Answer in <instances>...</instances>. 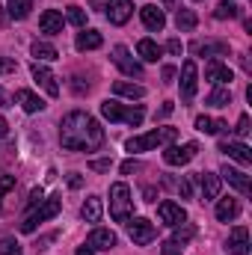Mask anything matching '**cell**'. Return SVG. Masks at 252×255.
Here are the masks:
<instances>
[{
  "label": "cell",
  "mask_w": 252,
  "mask_h": 255,
  "mask_svg": "<svg viewBox=\"0 0 252 255\" xmlns=\"http://www.w3.org/2000/svg\"><path fill=\"white\" fill-rule=\"evenodd\" d=\"M39 30H42L45 36H60V33H63V15H60L57 9L42 12V18H39Z\"/></svg>",
  "instance_id": "2e32d148"
},
{
  "label": "cell",
  "mask_w": 252,
  "mask_h": 255,
  "mask_svg": "<svg viewBox=\"0 0 252 255\" xmlns=\"http://www.w3.org/2000/svg\"><path fill=\"white\" fill-rule=\"evenodd\" d=\"M113 92L133 101V98H142V95H145V86H139V83H127V80H116V83H113Z\"/></svg>",
  "instance_id": "4316f807"
},
{
  "label": "cell",
  "mask_w": 252,
  "mask_h": 255,
  "mask_svg": "<svg viewBox=\"0 0 252 255\" xmlns=\"http://www.w3.org/2000/svg\"><path fill=\"white\" fill-rule=\"evenodd\" d=\"M196 89H199V68L193 60H187L181 65V101H193Z\"/></svg>",
  "instance_id": "ba28073f"
},
{
  "label": "cell",
  "mask_w": 252,
  "mask_h": 255,
  "mask_svg": "<svg viewBox=\"0 0 252 255\" xmlns=\"http://www.w3.org/2000/svg\"><path fill=\"white\" fill-rule=\"evenodd\" d=\"M232 77H235V71L223 63H211L205 68V80H211V83H217V86H220V83H232Z\"/></svg>",
  "instance_id": "44dd1931"
},
{
  "label": "cell",
  "mask_w": 252,
  "mask_h": 255,
  "mask_svg": "<svg viewBox=\"0 0 252 255\" xmlns=\"http://www.w3.org/2000/svg\"><path fill=\"white\" fill-rule=\"evenodd\" d=\"M136 166H139L136 160H125V163H122V172H125V175H130V172H133Z\"/></svg>",
  "instance_id": "bcb514c9"
},
{
  "label": "cell",
  "mask_w": 252,
  "mask_h": 255,
  "mask_svg": "<svg viewBox=\"0 0 252 255\" xmlns=\"http://www.w3.org/2000/svg\"><path fill=\"white\" fill-rule=\"evenodd\" d=\"M86 244H89L92 250H113V247H116V235H113L110 229H95Z\"/></svg>",
  "instance_id": "7402d4cb"
},
{
  "label": "cell",
  "mask_w": 252,
  "mask_h": 255,
  "mask_svg": "<svg viewBox=\"0 0 252 255\" xmlns=\"http://www.w3.org/2000/svg\"><path fill=\"white\" fill-rule=\"evenodd\" d=\"M15 71H18V63H15V60L0 57V74H15Z\"/></svg>",
  "instance_id": "ab89813d"
},
{
  "label": "cell",
  "mask_w": 252,
  "mask_h": 255,
  "mask_svg": "<svg viewBox=\"0 0 252 255\" xmlns=\"http://www.w3.org/2000/svg\"><path fill=\"white\" fill-rule=\"evenodd\" d=\"M15 187V175H0V202H3V196Z\"/></svg>",
  "instance_id": "74e56055"
},
{
  "label": "cell",
  "mask_w": 252,
  "mask_h": 255,
  "mask_svg": "<svg viewBox=\"0 0 252 255\" xmlns=\"http://www.w3.org/2000/svg\"><path fill=\"white\" fill-rule=\"evenodd\" d=\"M101 214H104L101 196H89V199L83 202V208H80V217H83L86 223H98V220H101Z\"/></svg>",
  "instance_id": "d4e9b609"
},
{
  "label": "cell",
  "mask_w": 252,
  "mask_h": 255,
  "mask_svg": "<svg viewBox=\"0 0 252 255\" xmlns=\"http://www.w3.org/2000/svg\"><path fill=\"white\" fill-rule=\"evenodd\" d=\"M30 54L36 57V63H54V60L60 57L57 48L48 45V42H33V45H30Z\"/></svg>",
  "instance_id": "484cf974"
},
{
  "label": "cell",
  "mask_w": 252,
  "mask_h": 255,
  "mask_svg": "<svg viewBox=\"0 0 252 255\" xmlns=\"http://www.w3.org/2000/svg\"><path fill=\"white\" fill-rule=\"evenodd\" d=\"M60 208H63V199H60V196L42 199V202L33 208V214L21 223V232H27V235H30V232H36V226H39V223H45V220H54V217L60 214Z\"/></svg>",
  "instance_id": "5b68a950"
},
{
  "label": "cell",
  "mask_w": 252,
  "mask_h": 255,
  "mask_svg": "<svg viewBox=\"0 0 252 255\" xmlns=\"http://www.w3.org/2000/svg\"><path fill=\"white\" fill-rule=\"evenodd\" d=\"M193 51L196 54H217L220 57V54H229V45L226 42H196Z\"/></svg>",
  "instance_id": "4dcf8cb0"
},
{
  "label": "cell",
  "mask_w": 252,
  "mask_h": 255,
  "mask_svg": "<svg viewBox=\"0 0 252 255\" xmlns=\"http://www.w3.org/2000/svg\"><path fill=\"white\" fill-rule=\"evenodd\" d=\"M199 187H202V202H211L220 196V175L214 172H199Z\"/></svg>",
  "instance_id": "ffe728a7"
},
{
  "label": "cell",
  "mask_w": 252,
  "mask_h": 255,
  "mask_svg": "<svg viewBox=\"0 0 252 255\" xmlns=\"http://www.w3.org/2000/svg\"><path fill=\"white\" fill-rule=\"evenodd\" d=\"M238 214H241V202H238V199H232V196L217 199V220H220V223H232Z\"/></svg>",
  "instance_id": "d6986e66"
},
{
  "label": "cell",
  "mask_w": 252,
  "mask_h": 255,
  "mask_svg": "<svg viewBox=\"0 0 252 255\" xmlns=\"http://www.w3.org/2000/svg\"><path fill=\"white\" fill-rule=\"evenodd\" d=\"M226 253L232 255H250V229L247 226H235L229 241H226Z\"/></svg>",
  "instance_id": "8fae6325"
},
{
  "label": "cell",
  "mask_w": 252,
  "mask_h": 255,
  "mask_svg": "<svg viewBox=\"0 0 252 255\" xmlns=\"http://www.w3.org/2000/svg\"><path fill=\"white\" fill-rule=\"evenodd\" d=\"M166 51H169V54H175V57H178V54H181V51H184V45H181V42H178V39H172V42H169V45H166Z\"/></svg>",
  "instance_id": "ee69618b"
},
{
  "label": "cell",
  "mask_w": 252,
  "mask_h": 255,
  "mask_svg": "<svg viewBox=\"0 0 252 255\" xmlns=\"http://www.w3.org/2000/svg\"><path fill=\"white\" fill-rule=\"evenodd\" d=\"M6 21H9V18H6V12H3V6H0V27H3Z\"/></svg>",
  "instance_id": "f907efd6"
},
{
  "label": "cell",
  "mask_w": 252,
  "mask_h": 255,
  "mask_svg": "<svg viewBox=\"0 0 252 255\" xmlns=\"http://www.w3.org/2000/svg\"><path fill=\"white\" fill-rule=\"evenodd\" d=\"M15 101L21 104L24 113H42L45 110V101L36 92H30V89H15Z\"/></svg>",
  "instance_id": "e0dca14e"
},
{
  "label": "cell",
  "mask_w": 252,
  "mask_h": 255,
  "mask_svg": "<svg viewBox=\"0 0 252 255\" xmlns=\"http://www.w3.org/2000/svg\"><path fill=\"white\" fill-rule=\"evenodd\" d=\"M241 15V9L235 6V3H229V0H223L217 9H214V18H220V21H226V18H238Z\"/></svg>",
  "instance_id": "d6a6232c"
},
{
  "label": "cell",
  "mask_w": 252,
  "mask_h": 255,
  "mask_svg": "<svg viewBox=\"0 0 252 255\" xmlns=\"http://www.w3.org/2000/svg\"><path fill=\"white\" fill-rule=\"evenodd\" d=\"M130 15H133V3H130V0H110V3H107V18H110V24L122 27V24L130 21Z\"/></svg>",
  "instance_id": "7c38bea8"
},
{
  "label": "cell",
  "mask_w": 252,
  "mask_h": 255,
  "mask_svg": "<svg viewBox=\"0 0 252 255\" xmlns=\"http://www.w3.org/2000/svg\"><path fill=\"white\" fill-rule=\"evenodd\" d=\"M196 24H199V18H196V12H193V9H178V15H175V27H178L181 33L196 30Z\"/></svg>",
  "instance_id": "f1b7e54d"
},
{
  "label": "cell",
  "mask_w": 252,
  "mask_h": 255,
  "mask_svg": "<svg viewBox=\"0 0 252 255\" xmlns=\"http://www.w3.org/2000/svg\"><path fill=\"white\" fill-rule=\"evenodd\" d=\"M166 3H169V0H166Z\"/></svg>",
  "instance_id": "f5cc1de1"
},
{
  "label": "cell",
  "mask_w": 252,
  "mask_h": 255,
  "mask_svg": "<svg viewBox=\"0 0 252 255\" xmlns=\"http://www.w3.org/2000/svg\"><path fill=\"white\" fill-rule=\"evenodd\" d=\"M157 217H160V223L163 226H181V223H187V211L181 208V205H175V202H160L157 205Z\"/></svg>",
  "instance_id": "30bf717a"
},
{
  "label": "cell",
  "mask_w": 252,
  "mask_h": 255,
  "mask_svg": "<svg viewBox=\"0 0 252 255\" xmlns=\"http://www.w3.org/2000/svg\"><path fill=\"white\" fill-rule=\"evenodd\" d=\"M68 21H71L74 27H86V12H83L80 6H68Z\"/></svg>",
  "instance_id": "d590c367"
},
{
  "label": "cell",
  "mask_w": 252,
  "mask_h": 255,
  "mask_svg": "<svg viewBox=\"0 0 252 255\" xmlns=\"http://www.w3.org/2000/svg\"><path fill=\"white\" fill-rule=\"evenodd\" d=\"M181 253H184V244H178L175 238L163 241V247H160V255H181Z\"/></svg>",
  "instance_id": "8d00e7d4"
},
{
  "label": "cell",
  "mask_w": 252,
  "mask_h": 255,
  "mask_svg": "<svg viewBox=\"0 0 252 255\" xmlns=\"http://www.w3.org/2000/svg\"><path fill=\"white\" fill-rule=\"evenodd\" d=\"M250 130H252L250 128V116H241V119H238V128H235V133H238V136H247Z\"/></svg>",
  "instance_id": "60d3db41"
},
{
  "label": "cell",
  "mask_w": 252,
  "mask_h": 255,
  "mask_svg": "<svg viewBox=\"0 0 252 255\" xmlns=\"http://www.w3.org/2000/svg\"><path fill=\"white\" fill-rule=\"evenodd\" d=\"M80 184H83V178H80L77 172H71V175H68V187H74V190H77Z\"/></svg>",
  "instance_id": "f6af8a7d"
},
{
  "label": "cell",
  "mask_w": 252,
  "mask_h": 255,
  "mask_svg": "<svg viewBox=\"0 0 252 255\" xmlns=\"http://www.w3.org/2000/svg\"><path fill=\"white\" fill-rule=\"evenodd\" d=\"M89 166H92L95 172H110V166H113V160H92Z\"/></svg>",
  "instance_id": "b9f144b4"
},
{
  "label": "cell",
  "mask_w": 252,
  "mask_h": 255,
  "mask_svg": "<svg viewBox=\"0 0 252 255\" xmlns=\"http://www.w3.org/2000/svg\"><path fill=\"white\" fill-rule=\"evenodd\" d=\"M95 253V250H92V247H89V244H86V247H80V250H77V255H92Z\"/></svg>",
  "instance_id": "681fc988"
},
{
  "label": "cell",
  "mask_w": 252,
  "mask_h": 255,
  "mask_svg": "<svg viewBox=\"0 0 252 255\" xmlns=\"http://www.w3.org/2000/svg\"><path fill=\"white\" fill-rule=\"evenodd\" d=\"M133 214V199H130V187L127 184H113L110 187V217L116 223H127Z\"/></svg>",
  "instance_id": "277c9868"
},
{
  "label": "cell",
  "mask_w": 252,
  "mask_h": 255,
  "mask_svg": "<svg viewBox=\"0 0 252 255\" xmlns=\"http://www.w3.org/2000/svg\"><path fill=\"white\" fill-rule=\"evenodd\" d=\"M220 175H223V178H226V181H229L238 193H244V196L250 193V175H247L244 169H235V166H229V163H226V166L220 169Z\"/></svg>",
  "instance_id": "9a60e30c"
},
{
  "label": "cell",
  "mask_w": 252,
  "mask_h": 255,
  "mask_svg": "<svg viewBox=\"0 0 252 255\" xmlns=\"http://www.w3.org/2000/svg\"><path fill=\"white\" fill-rule=\"evenodd\" d=\"M30 71H33V80H36L48 95H60V83H57V77L51 74V68H45L42 63H33Z\"/></svg>",
  "instance_id": "4fadbf2b"
},
{
  "label": "cell",
  "mask_w": 252,
  "mask_h": 255,
  "mask_svg": "<svg viewBox=\"0 0 252 255\" xmlns=\"http://www.w3.org/2000/svg\"><path fill=\"white\" fill-rule=\"evenodd\" d=\"M42 199H45V190H42V187H33V190H30V199H27V208H36Z\"/></svg>",
  "instance_id": "f35d334b"
},
{
  "label": "cell",
  "mask_w": 252,
  "mask_h": 255,
  "mask_svg": "<svg viewBox=\"0 0 252 255\" xmlns=\"http://www.w3.org/2000/svg\"><path fill=\"white\" fill-rule=\"evenodd\" d=\"M77 51H95V48H101L104 45V36L98 33V30H83V33H77Z\"/></svg>",
  "instance_id": "603a6c76"
},
{
  "label": "cell",
  "mask_w": 252,
  "mask_h": 255,
  "mask_svg": "<svg viewBox=\"0 0 252 255\" xmlns=\"http://www.w3.org/2000/svg\"><path fill=\"white\" fill-rule=\"evenodd\" d=\"M196 154H199V142H184V145H169L163 151V160L169 166H187Z\"/></svg>",
  "instance_id": "52a82bcc"
},
{
  "label": "cell",
  "mask_w": 252,
  "mask_h": 255,
  "mask_svg": "<svg viewBox=\"0 0 252 255\" xmlns=\"http://www.w3.org/2000/svg\"><path fill=\"white\" fill-rule=\"evenodd\" d=\"M113 63L119 65L122 74H127V77H142V65L130 57V51H127L125 45H116L113 48Z\"/></svg>",
  "instance_id": "9c48e42d"
},
{
  "label": "cell",
  "mask_w": 252,
  "mask_h": 255,
  "mask_svg": "<svg viewBox=\"0 0 252 255\" xmlns=\"http://www.w3.org/2000/svg\"><path fill=\"white\" fill-rule=\"evenodd\" d=\"M60 142L68 151H95L104 145V128L95 116L83 110H71L60 122Z\"/></svg>",
  "instance_id": "6da1fadb"
},
{
  "label": "cell",
  "mask_w": 252,
  "mask_h": 255,
  "mask_svg": "<svg viewBox=\"0 0 252 255\" xmlns=\"http://www.w3.org/2000/svg\"><path fill=\"white\" fill-rule=\"evenodd\" d=\"M193 235H196V226H190V223H181V226H175V235H172V238H175L178 244H187Z\"/></svg>",
  "instance_id": "e575fe53"
},
{
  "label": "cell",
  "mask_w": 252,
  "mask_h": 255,
  "mask_svg": "<svg viewBox=\"0 0 252 255\" xmlns=\"http://www.w3.org/2000/svg\"><path fill=\"white\" fill-rule=\"evenodd\" d=\"M127 238H130L133 244L145 247V244H151V241L157 238V229H154L151 220H145V217H133V220H127Z\"/></svg>",
  "instance_id": "8992f818"
},
{
  "label": "cell",
  "mask_w": 252,
  "mask_h": 255,
  "mask_svg": "<svg viewBox=\"0 0 252 255\" xmlns=\"http://www.w3.org/2000/svg\"><path fill=\"white\" fill-rule=\"evenodd\" d=\"M30 9H33V0H9V15L15 18V21H24L27 15H30Z\"/></svg>",
  "instance_id": "f546056e"
},
{
  "label": "cell",
  "mask_w": 252,
  "mask_h": 255,
  "mask_svg": "<svg viewBox=\"0 0 252 255\" xmlns=\"http://www.w3.org/2000/svg\"><path fill=\"white\" fill-rule=\"evenodd\" d=\"M175 190L181 193L184 199H190V181H187V178H181V181H175Z\"/></svg>",
  "instance_id": "7bdbcfd3"
},
{
  "label": "cell",
  "mask_w": 252,
  "mask_h": 255,
  "mask_svg": "<svg viewBox=\"0 0 252 255\" xmlns=\"http://www.w3.org/2000/svg\"><path fill=\"white\" fill-rule=\"evenodd\" d=\"M101 116L110 119V122H125L130 128H139L142 119H145V110L142 107H127V104H119V101L107 98V101H101Z\"/></svg>",
  "instance_id": "3957f363"
},
{
  "label": "cell",
  "mask_w": 252,
  "mask_h": 255,
  "mask_svg": "<svg viewBox=\"0 0 252 255\" xmlns=\"http://www.w3.org/2000/svg\"><path fill=\"white\" fill-rule=\"evenodd\" d=\"M0 255H24V250L15 238H3L0 241Z\"/></svg>",
  "instance_id": "836d02e7"
},
{
  "label": "cell",
  "mask_w": 252,
  "mask_h": 255,
  "mask_svg": "<svg viewBox=\"0 0 252 255\" xmlns=\"http://www.w3.org/2000/svg\"><path fill=\"white\" fill-rule=\"evenodd\" d=\"M136 54H139L145 63H157V60L163 57V48H160L157 42H151V39H139V42H136Z\"/></svg>",
  "instance_id": "cb8c5ba5"
},
{
  "label": "cell",
  "mask_w": 252,
  "mask_h": 255,
  "mask_svg": "<svg viewBox=\"0 0 252 255\" xmlns=\"http://www.w3.org/2000/svg\"><path fill=\"white\" fill-rule=\"evenodd\" d=\"M196 128L202 133H223V130H229V125L223 119H211V116H199L196 119Z\"/></svg>",
  "instance_id": "83f0119b"
},
{
  "label": "cell",
  "mask_w": 252,
  "mask_h": 255,
  "mask_svg": "<svg viewBox=\"0 0 252 255\" xmlns=\"http://www.w3.org/2000/svg\"><path fill=\"white\" fill-rule=\"evenodd\" d=\"M139 18H142V24H145L151 33H160V30L166 27V15H163V9H157L154 3L142 6V9H139Z\"/></svg>",
  "instance_id": "5bb4252c"
},
{
  "label": "cell",
  "mask_w": 252,
  "mask_h": 255,
  "mask_svg": "<svg viewBox=\"0 0 252 255\" xmlns=\"http://www.w3.org/2000/svg\"><path fill=\"white\" fill-rule=\"evenodd\" d=\"M205 104H208V107H229V104H232V92L217 86V89L208 95V101H205Z\"/></svg>",
  "instance_id": "1f68e13d"
},
{
  "label": "cell",
  "mask_w": 252,
  "mask_h": 255,
  "mask_svg": "<svg viewBox=\"0 0 252 255\" xmlns=\"http://www.w3.org/2000/svg\"><path fill=\"white\" fill-rule=\"evenodd\" d=\"M6 133H9V122H6V119H3V116H0V139H3V136H6Z\"/></svg>",
  "instance_id": "c3c4849f"
},
{
  "label": "cell",
  "mask_w": 252,
  "mask_h": 255,
  "mask_svg": "<svg viewBox=\"0 0 252 255\" xmlns=\"http://www.w3.org/2000/svg\"><path fill=\"white\" fill-rule=\"evenodd\" d=\"M175 139H178V130H175V128H154V130H148V133L130 136L125 142V148L130 154H136V151H151V148H157V145H172Z\"/></svg>",
  "instance_id": "7a4b0ae2"
},
{
  "label": "cell",
  "mask_w": 252,
  "mask_h": 255,
  "mask_svg": "<svg viewBox=\"0 0 252 255\" xmlns=\"http://www.w3.org/2000/svg\"><path fill=\"white\" fill-rule=\"evenodd\" d=\"M0 104H6V92L3 89H0Z\"/></svg>",
  "instance_id": "816d5d0a"
},
{
  "label": "cell",
  "mask_w": 252,
  "mask_h": 255,
  "mask_svg": "<svg viewBox=\"0 0 252 255\" xmlns=\"http://www.w3.org/2000/svg\"><path fill=\"white\" fill-rule=\"evenodd\" d=\"M172 77H175V68H172V65H166V68H163V80H166V83H169V80H172Z\"/></svg>",
  "instance_id": "7dc6e473"
},
{
  "label": "cell",
  "mask_w": 252,
  "mask_h": 255,
  "mask_svg": "<svg viewBox=\"0 0 252 255\" xmlns=\"http://www.w3.org/2000/svg\"><path fill=\"white\" fill-rule=\"evenodd\" d=\"M220 151H226L232 160H238L241 166H250L252 163V151L244 142H220Z\"/></svg>",
  "instance_id": "ac0fdd59"
}]
</instances>
